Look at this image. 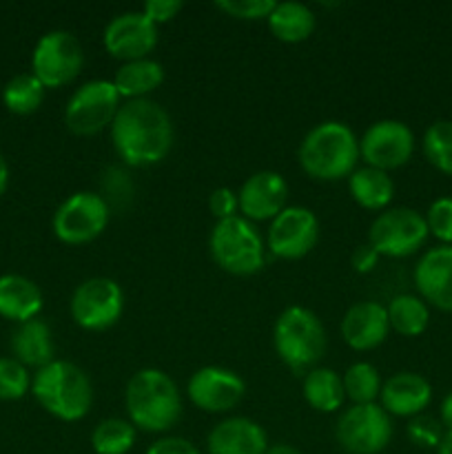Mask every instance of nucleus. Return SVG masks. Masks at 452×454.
Segmentation results:
<instances>
[{
	"label": "nucleus",
	"mask_w": 452,
	"mask_h": 454,
	"mask_svg": "<svg viewBox=\"0 0 452 454\" xmlns=\"http://www.w3.org/2000/svg\"><path fill=\"white\" fill-rule=\"evenodd\" d=\"M173 120L162 105L151 98L127 100L111 124V142L127 167H153L173 149Z\"/></svg>",
	"instance_id": "1"
},
{
	"label": "nucleus",
	"mask_w": 452,
	"mask_h": 454,
	"mask_svg": "<svg viewBox=\"0 0 452 454\" xmlns=\"http://www.w3.org/2000/svg\"><path fill=\"white\" fill-rule=\"evenodd\" d=\"M359 158V137L348 124L339 120H326L310 129L297 151L301 171L319 182L350 177V173L357 168Z\"/></svg>",
	"instance_id": "2"
},
{
	"label": "nucleus",
	"mask_w": 452,
	"mask_h": 454,
	"mask_svg": "<svg viewBox=\"0 0 452 454\" xmlns=\"http://www.w3.org/2000/svg\"><path fill=\"white\" fill-rule=\"evenodd\" d=\"M129 421L142 433H167L182 415L177 384L160 368H142L124 390Z\"/></svg>",
	"instance_id": "3"
},
{
	"label": "nucleus",
	"mask_w": 452,
	"mask_h": 454,
	"mask_svg": "<svg viewBox=\"0 0 452 454\" xmlns=\"http://www.w3.org/2000/svg\"><path fill=\"white\" fill-rule=\"evenodd\" d=\"M31 395L56 419L74 424L84 419L93 406V384L74 362L53 359L31 377Z\"/></svg>",
	"instance_id": "4"
},
{
	"label": "nucleus",
	"mask_w": 452,
	"mask_h": 454,
	"mask_svg": "<svg viewBox=\"0 0 452 454\" xmlns=\"http://www.w3.org/2000/svg\"><path fill=\"white\" fill-rule=\"evenodd\" d=\"M273 348L284 366L295 375L317 368L328 348V335L322 319L304 306H288L273 326Z\"/></svg>",
	"instance_id": "5"
},
{
	"label": "nucleus",
	"mask_w": 452,
	"mask_h": 454,
	"mask_svg": "<svg viewBox=\"0 0 452 454\" xmlns=\"http://www.w3.org/2000/svg\"><path fill=\"white\" fill-rule=\"evenodd\" d=\"M208 251L222 270L238 278L260 273L266 264V242L257 226L242 215L215 222L208 235Z\"/></svg>",
	"instance_id": "6"
},
{
	"label": "nucleus",
	"mask_w": 452,
	"mask_h": 454,
	"mask_svg": "<svg viewBox=\"0 0 452 454\" xmlns=\"http://www.w3.org/2000/svg\"><path fill=\"white\" fill-rule=\"evenodd\" d=\"M111 208L96 191H78L56 208L51 229L62 244L82 247L100 238L109 224Z\"/></svg>",
	"instance_id": "7"
},
{
	"label": "nucleus",
	"mask_w": 452,
	"mask_h": 454,
	"mask_svg": "<svg viewBox=\"0 0 452 454\" xmlns=\"http://www.w3.org/2000/svg\"><path fill=\"white\" fill-rule=\"evenodd\" d=\"M122 98L111 80H89L74 91L65 106V124L75 136H97L111 129Z\"/></svg>",
	"instance_id": "8"
},
{
	"label": "nucleus",
	"mask_w": 452,
	"mask_h": 454,
	"mask_svg": "<svg viewBox=\"0 0 452 454\" xmlns=\"http://www.w3.org/2000/svg\"><path fill=\"white\" fill-rule=\"evenodd\" d=\"M430 238L425 217L408 207L386 208L372 220L368 231V244L381 257H410L419 251Z\"/></svg>",
	"instance_id": "9"
},
{
	"label": "nucleus",
	"mask_w": 452,
	"mask_h": 454,
	"mask_svg": "<svg viewBox=\"0 0 452 454\" xmlns=\"http://www.w3.org/2000/svg\"><path fill=\"white\" fill-rule=\"evenodd\" d=\"M82 67V44L65 29L47 31L31 53V74L44 84V89H60L74 82Z\"/></svg>",
	"instance_id": "10"
},
{
	"label": "nucleus",
	"mask_w": 452,
	"mask_h": 454,
	"mask_svg": "<svg viewBox=\"0 0 452 454\" xmlns=\"http://www.w3.org/2000/svg\"><path fill=\"white\" fill-rule=\"evenodd\" d=\"M71 317L75 326L100 333L115 326L124 313V291L111 278H89L71 295Z\"/></svg>",
	"instance_id": "11"
},
{
	"label": "nucleus",
	"mask_w": 452,
	"mask_h": 454,
	"mask_svg": "<svg viewBox=\"0 0 452 454\" xmlns=\"http://www.w3.org/2000/svg\"><path fill=\"white\" fill-rule=\"evenodd\" d=\"M335 437L348 454H379L393 439V421L379 403L350 406L337 419Z\"/></svg>",
	"instance_id": "12"
},
{
	"label": "nucleus",
	"mask_w": 452,
	"mask_h": 454,
	"mask_svg": "<svg viewBox=\"0 0 452 454\" xmlns=\"http://www.w3.org/2000/svg\"><path fill=\"white\" fill-rule=\"evenodd\" d=\"M415 146V133L401 120H379V122L370 124L366 133L359 137V155L366 167L379 168L386 173L410 162Z\"/></svg>",
	"instance_id": "13"
},
{
	"label": "nucleus",
	"mask_w": 452,
	"mask_h": 454,
	"mask_svg": "<svg viewBox=\"0 0 452 454\" xmlns=\"http://www.w3.org/2000/svg\"><path fill=\"white\" fill-rule=\"evenodd\" d=\"M319 239V220L310 208L286 207L270 220L266 233V248L279 260H301L308 255Z\"/></svg>",
	"instance_id": "14"
},
{
	"label": "nucleus",
	"mask_w": 452,
	"mask_h": 454,
	"mask_svg": "<svg viewBox=\"0 0 452 454\" xmlns=\"http://www.w3.org/2000/svg\"><path fill=\"white\" fill-rule=\"evenodd\" d=\"M191 403L202 412L220 415L238 408L246 397V381L224 366H204L191 375L186 384Z\"/></svg>",
	"instance_id": "15"
},
{
	"label": "nucleus",
	"mask_w": 452,
	"mask_h": 454,
	"mask_svg": "<svg viewBox=\"0 0 452 454\" xmlns=\"http://www.w3.org/2000/svg\"><path fill=\"white\" fill-rule=\"evenodd\" d=\"M102 44L115 60H144L158 44V27L142 12L118 13L105 27Z\"/></svg>",
	"instance_id": "16"
},
{
	"label": "nucleus",
	"mask_w": 452,
	"mask_h": 454,
	"mask_svg": "<svg viewBox=\"0 0 452 454\" xmlns=\"http://www.w3.org/2000/svg\"><path fill=\"white\" fill-rule=\"evenodd\" d=\"M239 215L248 222H270L286 208L288 184L277 171H257L238 191Z\"/></svg>",
	"instance_id": "17"
},
{
	"label": "nucleus",
	"mask_w": 452,
	"mask_h": 454,
	"mask_svg": "<svg viewBox=\"0 0 452 454\" xmlns=\"http://www.w3.org/2000/svg\"><path fill=\"white\" fill-rule=\"evenodd\" d=\"M412 279L425 304L452 313V247L428 248L417 262Z\"/></svg>",
	"instance_id": "18"
},
{
	"label": "nucleus",
	"mask_w": 452,
	"mask_h": 454,
	"mask_svg": "<svg viewBox=\"0 0 452 454\" xmlns=\"http://www.w3.org/2000/svg\"><path fill=\"white\" fill-rule=\"evenodd\" d=\"M341 340L357 353L372 350L388 340V310L379 301H357L341 317Z\"/></svg>",
	"instance_id": "19"
},
{
	"label": "nucleus",
	"mask_w": 452,
	"mask_h": 454,
	"mask_svg": "<svg viewBox=\"0 0 452 454\" xmlns=\"http://www.w3.org/2000/svg\"><path fill=\"white\" fill-rule=\"evenodd\" d=\"M433 402V386L425 377L417 372H394L384 381L379 393V406L390 417H412L424 415L425 408Z\"/></svg>",
	"instance_id": "20"
},
{
	"label": "nucleus",
	"mask_w": 452,
	"mask_h": 454,
	"mask_svg": "<svg viewBox=\"0 0 452 454\" xmlns=\"http://www.w3.org/2000/svg\"><path fill=\"white\" fill-rule=\"evenodd\" d=\"M207 450L208 454H266L269 437L248 417H226L208 433Z\"/></svg>",
	"instance_id": "21"
},
{
	"label": "nucleus",
	"mask_w": 452,
	"mask_h": 454,
	"mask_svg": "<svg viewBox=\"0 0 452 454\" xmlns=\"http://www.w3.org/2000/svg\"><path fill=\"white\" fill-rule=\"evenodd\" d=\"M12 353L16 362H20L25 368H44L51 364L53 355H56V346H53L51 328L43 319H29V322L18 324L16 331L12 333Z\"/></svg>",
	"instance_id": "22"
},
{
	"label": "nucleus",
	"mask_w": 452,
	"mask_h": 454,
	"mask_svg": "<svg viewBox=\"0 0 452 454\" xmlns=\"http://www.w3.org/2000/svg\"><path fill=\"white\" fill-rule=\"evenodd\" d=\"M43 310V291L25 275H0V317L9 322H29Z\"/></svg>",
	"instance_id": "23"
},
{
	"label": "nucleus",
	"mask_w": 452,
	"mask_h": 454,
	"mask_svg": "<svg viewBox=\"0 0 452 454\" xmlns=\"http://www.w3.org/2000/svg\"><path fill=\"white\" fill-rule=\"evenodd\" d=\"M111 82H113L115 91L120 93L124 102L142 100L164 82V67L153 58L122 62L113 74V78H111Z\"/></svg>",
	"instance_id": "24"
},
{
	"label": "nucleus",
	"mask_w": 452,
	"mask_h": 454,
	"mask_svg": "<svg viewBox=\"0 0 452 454\" xmlns=\"http://www.w3.org/2000/svg\"><path fill=\"white\" fill-rule=\"evenodd\" d=\"M350 198L366 211H386L394 198L393 177L379 168H355L348 177Z\"/></svg>",
	"instance_id": "25"
},
{
	"label": "nucleus",
	"mask_w": 452,
	"mask_h": 454,
	"mask_svg": "<svg viewBox=\"0 0 452 454\" xmlns=\"http://www.w3.org/2000/svg\"><path fill=\"white\" fill-rule=\"evenodd\" d=\"M269 29L279 43L297 44L313 35L317 20L308 4L304 3H277L269 16Z\"/></svg>",
	"instance_id": "26"
},
{
	"label": "nucleus",
	"mask_w": 452,
	"mask_h": 454,
	"mask_svg": "<svg viewBox=\"0 0 452 454\" xmlns=\"http://www.w3.org/2000/svg\"><path fill=\"white\" fill-rule=\"evenodd\" d=\"M306 403L317 412H337L346 403L344 381L331 368H313L304 375L301 384Z\"/></svg>",
	"instance_id": "27"
},
{
	"label": "nucleus",
	"mask_w": 452,
	"mask_h": 454,
	"mask_svg": "<svg viewBox=\"0 0 452 454\" xmlns=\"http://www.w3.org/2000/svg\"><path fill=\"white\" fill-rule=\"evenodd\" d=\"M386 310H388L390 331L403 337L424 335L430 324V309L419 295L403 293V295L393 297Z\"/></svg>",
	"instance_id": "28"
},
{
	"label": "nucleus",
	"mask_w": 452,
	"mask_h": 454,
	"mask_svg": "<svg viewBox=\"0 0 452 454\" xmlns=\"http://www.w3.org/2000/svg\"><path fill=\"white\" fill-rule=\"evenodd\" d=\"M137 430L129 419L109 417L91 433V448L96 454H129L136 446Z\"/></svg>",
	"instance_id": "29"
},
{
	"label": "nucleus",
	"mask_w": 452,
	"mask_h": 454,
	"mask_svg": "<svg viewBox=\"0 0 452 454\" xmlns=\"http://www.w3.org/2000/svg\"><path fill=\"white\" fill-rule=\"evenodd\" d=\"M341 381H344L346 402H350L353 406L379 402L384 381H381L379 371L372 364L355 362L353 366L346 368V372L341 375Z\"/></svg>",
	"instance_id": "30"
},
{
	"label": "nucleus",
	"mask_w": 452,
	"mask_h": 454,
	"mask_svg": "<svg viewBox=\"0 0 452 454\" xmlns=\"http://www.w3.org/2000/svg\"><path fill=\"white\" fill-rule=\"evenodd\" d=\"M44 84L34 74H18L4 84L3 102L12 114L31 115L44 102Z\"/></svg>",
	"instance_id": "31"
},
{
	"label": "nucleus",
	"mask_w": 452,
	"mask_h": 454,
	"mask_svg": "<svg viewBox=\"0 0 452 454\" xmlns=\"http://www.w3.org/2000/svg\"><path fill=\"white\" fill-rule=\"evenodd\" d=\"M421 151L437 171L452 176V120L430 124L421 140Z\"/></svg>",
	"instance_id": "32"
},
{
	"label": "nucleus",
	"mask_w": 452,
	"mask_h": 454,
	"mask_svg": "<svg viewBox=\"0 0 452 454\" xmlns=\"http://www.w3.org/2000/svg\"><path fill=\"white\" fill-rule=\"evenodd\" d=\"M29 390V368H25L13 357H0V402H18Z\"/></svg>",
	"instance_id": "33"
},
{
	"label": "nucleus",
	"mask_w": 452,
	"mask_h": 454,
	"mask_svg": "<svg viewBox=\"0 0 452 454\" xmlns=\"http://www.w3.org/2000/svg\"><path fill=\"white\" fill-rule=\"evenodd\" d=\"M424 217L430 235L439 239L443 247H452V198L434 200Z\"/></svg>",
	"instance_id": "34"
},
{
	"label": "nucleus",
	"mask_w": 452,
	"mask_h": 454,
	"mask_svg": "<svg viewBox=\"0 0 452 454\" xmlns=\"http://www.w3.org/2000/svg\"><path fill=\"white\" fill-rule=\"evenodd\" d=\"M273 0H217L215 9L235 20H269L275 9Z\"/></svg>",
	"instance_id": "35"
},
{
	"label": "nucleus",
	"mask_w": 452,
	"mask_h": 454,
	"mask_svg": "<svg viewBox=\"0 0 452 454\" xmlns=\"http://www.w3.org/2000/svg\"><path fill=\"white\" fill-rule=\"evenodd\" d=\"M406 433H408V439H410L415 446L437 448L439 443H441L443 434H446V428H443L441 421L434 419V417L419 415V417H412Z\"/></svg>",
	"instance_id": "36"
},
{
	"label": "nucleus",
	"mask_w": 452,
	"mask_h": 454,
	"mask_svg": "<svg viewBox=\"0 0 452 454\" xmlns=\"http://www.w3.org/2000/svg\"><path fill=\"white\" fill-rule=\"evenodd\" d=\"M208 211L217 222L229 220V217L239 215V200L238 193L229 186H217L211 195H208Z\"/></svg>",
	"instance_id": "37"
},
{
	"label": "nucleus",
	"mask_w": 452,
	"mask_h": 454,
	"mask_svg": "<svg viewBox=\"0 0 452 454\" xmlns=\"http://www.w3.org/2000/svg\"><path fill=\"white\" fill-rule=\"evenodd\" d=\"M184 9V3L182 0H146L142 4L140 12L153 22L155 27L164 25V22H171L173 18H177V13Z\"/></svg>",
	"instance_id": "38"
},
{
	"label": "nucleus",
	"mask_w": 452,
	"mask_h": 454,
	"mask_svg": "<svg viewBox=\"0 0 452 454\" xmlns=\"http://www.w3.org/2000/svg\"><path fill=\"white\" fill-rule=\"evenodd\" d=\"M146 454H202V452H199L198 446H193L189 439L171 434V437H160L158 442L151 443V446L146 448Z\"/></svg>",
	"instance_id": "39"
},
{
	"label": "nucleus",
	"mask_w": 452,
	"mask_h": 454,
	"mask_svg": "<svg viewBox=\"0 0 452 454\" xmlns=\"http://www.w3.org/2000/svg\"><path fill=\"white\" fill-rule=\"evenodd\" d=\"M379 257L381 255L370 247V244H359L353 251V255H350V264H353V269L357 270L359 275H368L377 269Z\"/></svg>",
	"instance_id": "40"
},
{
	"label": "nucleus",
	"mask_w": 452,
	"mask_h": 454,
	"mask_svg": "<svg viewBox=\"0 0 452 454\" xmlns=\"http://www.w3.org/2000/svg\"><path fill=\"white\" fill-rule=\"evenodd\" d=\"M439 421L446 428V433H452V390L441 399V406H439Z\"/></svg>",
	"instance_id": "41"
},
{
	"label": "nucleus",
	"mask_w": 452,
	"mask_h": 454,
	"mask_svg": "<svg viewBox=\"0 0 452 454\" xmlns=\"http://www.w3.org/2000/svg\"><path fill=\"white\" fill-rule=\"evenodd\" d=\"M7 184H9V167H7V160H4V155L0 153V195L7 191Z\"/></svg>",
	"instance_id": "42"
},
{
	"label": "nucleus",
	"mask_w": 452,
	"mask_h": 454,
	"mask_svg": "<svg viewBox=\"0 0 452 454\" xmlns=\"http://www.w3.org/2000/svg\"><path fill=\"white\" fill-rule=\"evenodd\" d=\"M266 454H301L297 448L288 446V443H275V446H269Z\"/></svg>",
	"instance_id": "43"
},
{
	"label": "nucleus",
	"mask_w": 452,
	"mask_h": 454,
	"mask_svg": "<svg viewBox=\"0 0 452 454\" xmlns=\"http://www.w3.org/2000/svg\"><path fill=\"white\" fill-rule=\"evenodd\" d=\"M437 454H452V433L443 434L441 443L437 446Z\"/></svg>",
	"instance_id": "44"
}]
</instances>
